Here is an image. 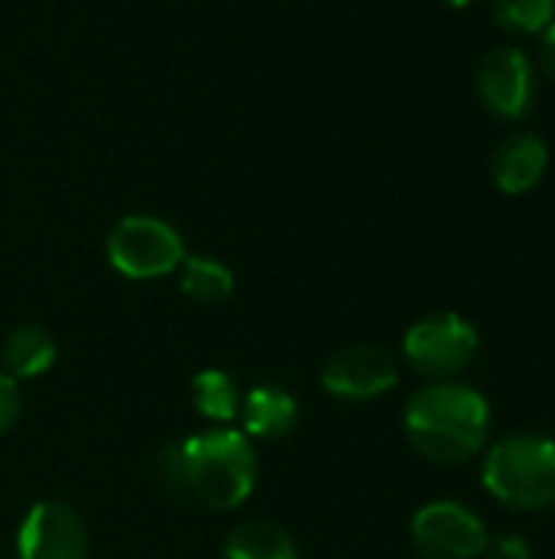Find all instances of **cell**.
<instances>
[{"mask_svg": "<svg viewBox=\"0 0 555 559\" xmlns=\"http://www.w3.org/2000/svg\"><path fill=\"white\" fill-rule=\"evenodd\" d=\"M409 442L438 465H464L484 452L491 436V403L468 383L435 380L406 403Z\"/></svg>", "mask_w": 555, "mask_h": 559, "instance_id": "1", "label": "cell"}, {"mask_svg": "<svg viewBox=\"0 0 555 559\" xmlns=\"http://www.w3.org/2000/svg\"><path fill=\"white\" fill-rule=\"evenodd\" d=\"M193 501L213 511H232L249 501L258 481V455L239 429H206L180 442Z\"/></svg>", "mask_w": 555, "mask_h": 559, "instance_id": "2", "label": "cell"}, {"mask_svg": "<svg viewBox=\"0 0 555 559\" xmlns=\"http://www.w3.org/2000/svg\"><path fill=\"white\" fill-rule=\"evenodd\" d=\"M484 488L507 508L546 511L555 504V442L536 432H517L491 445L484 459Z\"/></svg>", "mask_w": 555, "mask_h": 559, "instance_id": "3", "label": "cell"}, {"mask_svg": "<svg viewBox=\"0 0 555 559\" xmlns=\"http://www.w3.org/2000/svg\"><path fill=\"white\" fill-rule=\"evenodd\" d=\"M478 347H481V337H478L474 324L455 311L425 314L402 337L409 367L419 377H425L429 383L455 380L458 373H464L474 364Z\"/></svg>", "mask_w": 555, "mask_h": 559, "instance_id": "4", "label": "cell"}, {"mask_svg": "<svg viewBox=\"0 0 555 559\" xmlns=\"http://www.w3.org/2000/svg\"><path fill=\"white\" fill-rule=\"evenodd\" d=\"M108 262L114 272L134 282L160 278L180 269L186 259L180 233L157 216H124L108 233Z\"/></svg>", "mask_w": 555, "mask_h": 559, "instance_id": "5", "label": "cell"}, {"mask_svg": "<svg viewBox=\"0 0 555 559\" xmlns=\"http://www.w3.org/2000/svg\"><path fill=\"white\" fill-rule=\"evenodd\" d=\"M487 540L484 521L458 501H432L412 518V544L425 559H481Z\"/></svg>", "mask_w": 555, "mask_h": 559, "instance_id": "6", "label": "cell"}, {"mask_svg": "<svg viewBox=\"0 0 555 559\" xmlns=\"http://www.w3.org/2000/svg\"><path fill=\"white\" fill-rule=\"evenodd\" d=\"M536 69L523 49L500 46L481 59L478 69V95L487 111L507 121H520L533 111L536 105Z\"/></svg>", "mask_w": 555, "mask_h": 559, "instance_id": "7", "label": "cell"}, {"mask_svg": "<svg viewBox=\"0 0 555 559\" xmlns=\"http://www.w3.org/2000/svg\"><path fill=\"white\" fill-rule=\"evenodd\" d=\"M85 521L62 501H39L16 531V559H85Z\"/></svg>", "mask_w": 555, "mask_h": 559, "instance_id": "8", "label": "cell"}, {"mask_svg": "<svg viewBox=\"0 0 555 559\" xmlns=\"http://www.w3.org/2000/svg\"><path fill=\"white\" fill-rule=\"evenodd\" d=\"M321 383L337 400H376L399 383V367L389 350L376 344H353L324 364Z\"/></svg>", "mask_w": 555, "mask_h": 559, "instance_id": "9", "label": "cell"}, {"mask_svg": "<svg viewBox=\"0 0 555 559\" xmlns=\"http://www.w3.org/2000/svg\"><path fill=\"white\" fill-rule=\"evenodd\" d=\"M546 164H550L546 141L530 131H520V134H510L507 141H500V147L494 151L491 177L500 193L520 197V193H530L543 180Z\"/></svg>", "mask_w": 555, "mask_h": 559, "instance_id": "10", "label": "cell"}, {"mask_svg": "<svg viewBox=\"0 0 555 559\" xmlns=\"http://www.w3.org/2000/svg\"><path fill=\"white\" fill-rule=\"evenodd\" d=\"M298 416H301L298 400L288 390L272 386V383L252 386L239 406L242 432L249 439H265V442H275V439H285L288 432H294Z\"/></svg>", "mask_w": 555, "mask_h": 559, "instance_id": "11", "label": "cell"}, {"mask_svg": "<svg viewBox=\"0 0 555 559\" xmlns=\"http://www.w3.org/2000/svg\"><path fill=\"white\" fill-rule=\"evenodd\" d=\"M56 357H59V344H56L52 331H46L39 324H20V328H13L3 337V347H0L3 370L13 380L43 377L56 364Z\"/></svg>", "mask_w": 555, "mask_h": 559, "instance_id": "12", "label": "cell"}, {"mask_svg": "<svg viewBox=\"0 0 555 559\" xmlns=\"http://www.w3.org/2000/svg\"><path fill=\"white\" fill-rule=\"evenodd\" d=\"M222 559H301L294 537L272 521H245L222 544Z\"/></svg>", "mask_w": 555, "mask_h": 559, "instance_id": "13", "label": "cell"}, {"mask_svg": "<svg viewBox=\"0 0 555 559\" xmlns=\"http://www.w3.org/2000/svg\"><path fill=\"white\" fill-rule=\"evenodd\" d=\"M180 288L186 298L200 305H219L232 295L236 278L226 262L209 255H186L180 262Z\"/></svg>", "mask_w": 555, "mask_h": 559, "instance_id": "14", "label": "cell"}, {"mask_svg": "<svg viewBox=\"0 0 555 559\" xmlns=\"http://www.w3.org/2000/svg\"><path fill=\"white\" fill-rule=\"evenodd\" d=\"M193 406L209 423H232L242 406V393L226 370H203L190 383Z\"/></svg>", "mask_w": 555, "mask_h": 559, "instance_id": "15", "label": "cell"}, {"mask_svg": "<svg viewBox=\"0 0 555 559\" xmlns=\"http://www.w3.org/2000/svg\"><path fill=\"white\" fill-rule=\"evenodd\" d=\"M494 20L514 33H543L555 20V0H494Z\"/></svg>", "mask_w": 555, "mask_h": 559, "instance_id": "16", "label": "cell"}, {"mask_svg": "<svg viewBox=\"0 0 555 559\" xmlns=\"http://www.w3.org/2000/svg\"><path fill=\"white\" fill-rule=\"evenodd\" d=\"M154 478H157V488H160L170 501H177V504H190V501H193L180 442L164 445V449L157 452V459H154Z\"/></svg>", "mask_w": 555, "mask_h": 559, "instance_id": "17", "label": "cell"}, {"mask_svg": "<svg viewBox=\"0 0 555 559\" xmlns=\"http://www.w3.org/2000/svg\"><path fill=\"white\" fill-rule=\"evenodd\" d=\"M23 413V393H20V383L0 370V436H7L16 419Z\"/></svg>", "mask_w": 555, "mask_h": 559, "instance_id": "18", "label": "cell"}, {"mask_svg": "<svg viewBox=\"0 0 555 559\" xmlns=\"http://www.w3.org/2000/svg\"><path fill=\"white\" fill-rule=\"evenodd\" d=\"M484 559H533V550L523 537L517 534H504V537H491Z\"/></svg>", "mask_w": 555, "mask_h": 559, "instance_id": "19", "label": "cell"}, {"mask_svg": "<svg viewBox=\"0 0 555 559\" xmlns=\"http://www.w3.org/2000/svg\"><path fill=\"white\" fill-rule=\"evenodd\" d=\"M540 66L546 75L555 79V20L543 29V39H540Z\"/></svg>", "mask_w": 555, "mask_h": 559, "instance_id": "20", "label": "cell"}, {"mask_svg": "<svg viewBox=\"0 0 555 559\" xmlns=\"http://www.w3.org/2000/svg\"><path fill=\"white\" fill-rule=\"evenodd\" d=\"M445 3H451V7H464V3H471V0H445Z\"/></svg>", "mask_w": 555, "mask_h": 559, "instance_id": "21", "label": "cell"}]
</instances>
